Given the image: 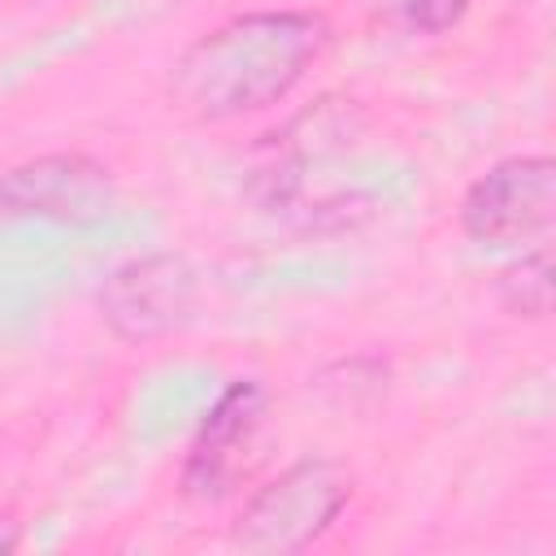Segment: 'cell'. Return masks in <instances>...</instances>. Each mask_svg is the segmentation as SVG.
<instances>
[{
  "instance_id": "cell-1",
  "label": "cell",
  "mask_w": 556,
  "mask_h": 556,
  "mask_svg": "<svg viewBox=\"0 0 556 556\" xmlns=\"http://www.w3.org/2000/svg\"><path fill=\"white\" fill-rule=\"evenodd\" d=\"M334 26L304 4L248 9L200 30L169 65V109L200 126H226L282 104L330 52Z\"/></svg>"
},
{
  "instance_id": "cell-2",
  "label": "cell",
  "mask_w": 556,
  "mask_h": 556,
  "mask_svg": "<svg viewBox=\"0 0 556 556\" xmlns=\"http://www.w3.org/2000/svg\"><path fill=\"white\" fill-rule=\"evenodd\" d=\"M352 504V473L330 456H300L235 513L230 543L256 556H291L313 547Z\"/></svg>"
},
{
  "instance_id": "cell-3",
  "label": "cell",
  "mask_w": 556,
  "mask_h": 556,
  "mask_svg": "<svg viewBox=\"0 0 556 556\" xmlns=\"http://www.w3.org/2000/svg\"><path fill=\"white\" fill-rule=\"evenodd\" d=\"M200 274L182 252H143L122 261L96 291L104 330L130 348L161 343L195 321Z\"/></svg>"
},
{
  "instance_id": "cell-4",
  "label": "cell",
  "mask_w": 556,
  "mask_h": 556,
  "mask_svg": "<svg viewBox=\"0 0 556 556\" xmlns=\"http://www.w3.org/2000/svg\"><path fill=\"white\" fill-rule=\"evenodd\" d=\"M460 230L473 243H539L556 222V161L517 152L478 174L460 195Z\"/></svg>"
},
{
  "instance_id": "cell-5",
  "label": "cell",
  "mask_w": 556,
  "mask_h": 556,
  "mask_svg": "<svg viewBox=\"0 0 556 556\" xmlns=\"http://www.w3.org/2000/svg\"><path fill=\"white\" fill-rule=\"evenodd\" d=\"M113 169L87 152H43L0 174L4 222H96L113 208Z\"/></svg>"
},
{
  "instance_id": "cell-6",
  "label": "cell",
  "mask_w": 556,
  "mask_h": 556,
  "mask_svg": "<svg viewBox=\"0 0 556 556\" xmlns=\"http://www.w3.org/2000/svg\"><path fill=\"white\" fill-rule=\"evenodd\" d=\"M261 421H265V387L256 378H230L213 400V408L204 413V421L195 426V439L178 469L182 495L191 500L226 495Z\"/></svg>"
},
{
  "instance_id": "cell-7",
  "label": "cell",
  "mask_w": 556,
  "mask_h": 556,
  "mask_svg": "<svg viewBox=\"0 0 556 556\" xmlns=\"http://www.w3.org/2000/svg\"><path fill=\"white\" fill-rule=\"evenodd\" d=\"M552 239H539L530 252H521L513 265L495 278V300L508 317L521 321H547L552 317Z\"/></svg>"
},
{
  "instance_id": "cell-8",
  "label": "cell",
  "mask_w": 556,
  "mask_h": 556,
  "mask_svg": "<svg viewBox=\"0 0 556 556\" xmlns=\"http://www.w3.org/2000/svg\"><path fill=\"white\" fill-rule=\"evenodd\" d=\"M473 0H395L400 9V22L417 35H443L452 30L465 13H469Z\"/></svg>"
},
{
  "instance_id": "cell-9",
  "label": "cell",
  "mask_w": 556,
  "mask_h": 556,
  "mask_svg": "<svg viewBox=\"0 0 556 556\" xmlns=\"http://www.w3.org/2000/svg\"><path fill=\"white\" fill-rule=\"evenodd\" d=\"M17 539H22V534H17V526H13V521H0V552L17 547Z\"/></svg>"
}]
</instances>
